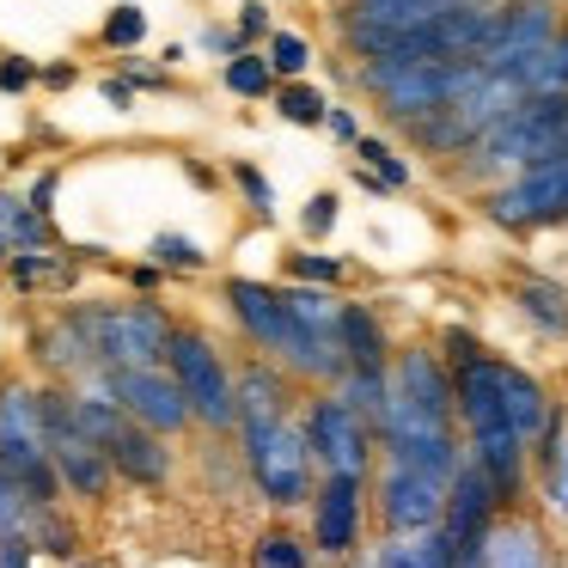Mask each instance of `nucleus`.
Returning a JSON list of instances; mask_svg holds the SVG:
<instances>
[{"label": "nucleus", "mask_w": 568, "mask_h": 568, "mask_svg": "<svg viewBox=\"0 0 568 568\" xmlns=\"http://www.w3.org/2000/svg\"><path fill=\"white\" fill-rule=\"evenodd\" d=\"M221 300H226V312H233L239 336H245L257 355L282 361L300 385H336L348 373V361L336 355V348H324V343H312V336H306V324L287 312L282 287L251 282V275H233V282L221 287Z\"/></svg>", "instance_id": "f257e3e1"}, {"label": "nucleus", "mask_w": 568, "mask_h": 568, "mask_svg": "<svg viewBox=\"0 0 568 568\" xmlns=\"http://www.w3.org/2000/svg\"><path fill=\"white\" fill-rule=\"evenodd\" d=\"M239 465H245L257 501H270L275 514H287V507H312L318 458H312V440H306V428H300V416L239 422Z\"/></svg>", "instance_id": "f03ea898"}, {"label": "nucleus", "mask_w": 568, "mask_h": 568, "mask_svg": "<svg viewBox=\"0 0 568 568\" xmlns=\"http://www.w3.org/2000/svg\"><path fill=\"white\" fill-rule=\"evenodd\" d=\"M165 367L184 385L190 409H196V428L209 434H239V392H233V361L221 355L209 331L196 324H172L165 336Z\"/></svg>", "instance_id": "7ed1b4c3"}, {"label": "nucleus", "mask_w": 568, "mask_h": 568, "mask_svg": "<svg viewBox=\"0 0 568 568\" xmlns=\"http://www.w3.org/2000/svg\"><path fill=\"white\" fill-rule=\"evenodd\" d=\"M0 470L26 489L31 507H55L62 501V470L50 458L43 440V416H38V385H0Z\"/></svg>", "instance_id": "20e7f679"}, {"label": "nucleus", "mask_w": 568, "mask_h": 568, "mask_svg": "<svg viewBox=\"0 0 568 568\" xmlns=\"http://www.w3.org/2000/svg\"><path fill=\"white\" fill-rule=\"evenodd\" d=\"M87 331L92 355L104 367H160L165 361V336H172V318H165L153 300H87V306H68Z\"/></svg>", "instance_id": "39448f33"}, {"label": "nucleus", "mask_w": 568, "mask_h": 568, "mask_svg": "<svg viewBox=\"0 0 568 568\" xmlns=\"http://www.w3.org/2000/svg\"><path fill=\"white\" fill-rule=\"evenodd\" d=\"M385 428H458L453 367L440 343H404L392 355V404L379 416V434Z\"/></svg>", "instance_id": "423d86ee"}, {"label": "nucleus", "mask_w": 568, "mask_h": 568, "mask_svg": "<svg viewBox=\"0 0 568 568\" xmlns=\"http://www.w3.org/2000/svg\"><path fill=\"white\" fill-rule=\"evenodd\" d=\"M300 428L312 440V458H318V477L324 470H355V477H373V422L348 404L336 385H312V397L300 404Z\"/></svg>", "instance_id": "0eeeda50"}, {"label": "nucleus", "mask_w": 568, "mask_h": 568, "mask_svg": "<svg viewBox=\"0 0 568 568\" xmlns=\"http://www.w3.org/2000/svg\"><path fill=\"white\" fill-rule=\"evenodd\" d=\"M483 221L501 226V233L526 239V233H544V226H562L568 221V160H550V165H531L519 178H501L477 196Z\"/></svg>", "instance_id": "6e6552de"}, {"label": "nucleus", "mask_w": 568, "mask_h": 568, "mask_svg": "<svg viewBox=\"0 0 568 568\" xmlns=\"http://www.w3.org/2000/svg\"><path fill=\"white\" fill-rule=\"evenodd\" d=\"M92 385H99V392H111L135 422L172 434V440L196 428V409H190L184 385L172 379V367H165V361H160V367H104V373H92Z\"/></svg>", "instance_id": "1a4fd4ad"}, {"label": "nucleus", "mask_w": 568, "mask_h": 568, "mask_svg": "<svg viewBox=\"0 0 568 568\" xmlns=\"http://www.w3.org/2000/svg\"><path fill=\"white\" fill-rule=\"evenodd\" d=\"M361 526H367V477L355 470H324L312 489V550L331 562H348L361 550Z\"/></svg>", "instance_id": "9d476101"}, {"label": "nucleus", "mask_w": 568, "mask_h": 568, "mask_svg": "<svg viewBox=\"0 0 568 568\" xmlns=\"http://www.w3.org/2000/svg\"><path fill=\"white\" fill-rule=\"evenodd\" d=\"M446 514V483L416 465H392L379 458V526L385 538H422Z\"/></svg>", "instance_id": "9b49d317"}, {"label": "nucleus", "mask_w": 568, "mask_h": 568, "mask_svg": "<svg viewBox=\"0 0 568 568\" xmlns=\"http://www.w3.org/2000/svg\"><path fill=\"white\" fill-rule=\"evenodd\" d=\"M562 0H495V26L483 43V68H514L538 55L544 43L562 31Z\"/></svg>", "instance_id": "f8f14e48"}, {"label": "nucleus", "mask_w": 568, "mask_h": 568, "mask_svg": "<svg viewBox=\"0 0 568 568\" xmlns=\"http://www.w3.org/2000/svg\"><path fill=\"white\" fill-rule=\"evenodd\" d=\"M233 392H239V422H282L300 404V379L270 355H251L233 367Z\"/></svg>", "instance_id": "ddd939ff"}, {"label": "nucleus", "mask_w": 568, "mask_h": 568, "mask_svg": "<svg viewBox=\"0 0 568 568\" xmlns=\"http://www.w3.org/2000/svg\"><path fill=\"white\" fill-rule=\"evenodd\" d=\"M31 361H38L50 379H62V385L92 379V373H99V355H92V343H87V331H80L74 312H55L50 324L31 331Z\"/></svg>", "instance_id": "4468645a"}, {"label": "nucleus", "mask_w": 568, "mask_h": 568, "mask_svg": "<svg viewBox=\"0 0 568 568\" xmlns=\"http://www.w3.org/2000/svg\"><path fill=\"white\" fill-rule=\"evenodd\" d=\"M336 336H343V361L361 373H385L397 355L392 331H385V312L373 300H343V318H336Z\"/></svg>", "instance_id": "2eb2a0df"}, {"label": "nucleus", "mask_w": 568, "mask_h": 568, "mask_svg": "<svg viewBox=\"0 0 568 568\" xmlns=\"http://www.w3.org/2000/svg\"><path fill=\"white\" fill-rule=\"evenodd\" d=\"M507 300L519 306V318L531 324L538 336H550V343H568V287L550 282V275H507Z\"/></svg>", "instance_id": "dca6fc26"}, {"label": "nucleus", "mask_w": 568, "mask_h": 568, "mask_svg": "<svg viewBox=\"0 0 568 568\" xmlns=\"http://www.w3.org/2000/svg\"><path fill=\"white\" fill-rule=\"evenodd\" d=\"M489 568H550V544H544L538 526H526V519H514V526H495L489 538Z\"/></svg>", "instance_id": "f3484780"}, {"label": "nucleus", "mask_w": 568, "mask_h": 568, "mask_svg": "<svg viewBox=\"0 0 568 568\" xmlns=\"http://www.w3.org/2000/svg\"><path fill=\"white\" fill-rule=\"evenodd\" d=\"M221 87L233 92V99H275V87H282V74L270 68V55L257 50H239L221 62Z\"/></svg>", "instance_id": "a211bd4d"}, {"label": "nucleus", "mask_w": 568, "mask_h": 568, "mask_svg": "<svg viewBox=\"0 0 568 568\" xmlns=\"http://www.w3.org/2000/svg\"><path fill=\"white\" fill-rule=\"evenodd\" d=\"M312 556L318 550L287 526H263L257 538H251V568H312Z\"/></svg>", "instance_id": "6ab92c4d"}, {"label": "nucleus", "mask_w": 568, "mask_h": 568, "mask_svg": "<svg viewBox=\"0 0 568 568\" xmlns=\"http://www.w3.org/2000/svg\"><path fill=\"white\" fill-rule=\"evenodd\" d=\"M7 275H13V287H68L74 282V263L50 257V245H43V251H13Z\"/></svg>", "instance_id": "aec40b11"}, {"label": "nucleus", "mask_w": 568, "mask_h": 568, "mask_svg": "<svg viewBox=\"0 0 568 568\" xmlns=\"http://www.w3.org/2000/svg\"><path fill=\"white\" fill-rule=\"evenodd\" d=\"M275 111H282V123H294V129H324L331 99H324L318 87H306V80H282V87H275Z\"/></svg>", "instance_id": "412c9836"}, {"label": "nucleus", "mask_w": 568, "mask_h": 568, "mask_svg": "<svg viewBox=\"0 0 568 568\" xmlns=\"http://www.w3.org/2000/svg\"><path fill=\"white\" fill-rule=\"evenodd\" d=\"M26 531H31V544H38L43 556H62V562H74V556H80V531L68 526L55 507H31V526Z\"/></svg>", "instance_id": "4be33fe9"}, {"label": "nucleus", "mask_w": 568, "mask_h": 568, "mask_svg": "<svg viewBox=\"0 0 568 568\" xmlns=\"http://www.w3.org/2000/svg\"><path fill=\"white\" fill-rule=\"evenodd\" d=\"M355 160L367 165V172H379L392 190H409V178H416V172H409V160H404V153H397L385 135H361V141H355Z\"/></svg>", "instance_id": "5701e85b"}, {"label": "nucleus", "mask_w": 568, "mask_h": 568, "mask_svg": "<svg viewBox=\"0 0 568 568\" xmlns=\"http://www.w3.org/2000/svg\"><path fill=\"white\" fill-rule=\"evenodd\" d=\"M270 68L282 80H306V68H312V43L300 38V31H270Z\"/></svg>", "instance_id": "b1692460"}, {"label": "nucleus", "mask_w": 568, "mask_h": 568, "mask_svg": "<svg viewBox=\"0 0 568 568\" xmlns=\"http://www.w3.org/2000/svg\"><path fill=\"white\" fill-rule=\"evenodd\" d=\"M287 275H294V282H312V287H343L348 263L331 257V251H294V257H287Z\"/></svg>", "instance_id": "393cba45"}, {"label": "nucleus", "mask_w": 568, "mask_h": 568, "mask_svg": "<svg viewBox=\"0 0 568 568\" xmlns=\"http://www.w3.org/2000/svg\"><path fill=\"white\" fill-rule=\"evenodd\" d=\"M148 257H153V270H184V275H196L202 263H209V257H202V245H196V239H184V233H160L148 245Z\"/></svg>", "instance_id": "a878e982"}, {"label": "nucleus", "mask_w": 568, "mask_h": 568, "mask_svg": "<svg viewBox=\"0 0 568 568\" xmlns=\"http://www.w3.org/2000/svg\"><path fill=\"white\" fill-rule=\"evenodd\" d=\"M538 495H544V507H550L556 519H568V434L550 453V465H538Z\"/></svg>", "instance_id": "bb28decb"}, {"label": "nucleus", "mask_w": 568, "mask_h": 568, "mask_svg": "<svg viewBox=\"0 0 568 568\" xmlns=\"http://www.w3.org/2000/svg\"><path fill=\"white\" fill-rule=\"evenodd\" d=\"M531 87H538V92H568V19H562V31H556V38L544 43Z\"/></svg>", "instance_id": "cd10ccee"}, {"label": "nucleus", "mask_w": 568, "mask_h": 568, "mask_svg": "<svg viewBox=\"0 0 568 568\" xmlns=\"http://www.w3.org/2000/svg\"><path fill=\"white\" fill-rule=\"evenodd\" d=\"M226 178H233V184L245 190L251 214H257V221H270V214H275V184H270V178H263L251 160H233V165H226Z\"/></svg>", "instance_id": "c85d7f7f"}, {"label": "nucleus", "mask_w": 568, "mask_h": 568, "mask_svg": "<svg viewBox=\"0 0 568 568\" xmlns=\"http://www.w3.org/2000/svg\"><path fill=\"white\" fill-rule=\"evenodd\" d=\"M99 38L111 43V50H135V43L148 38V13H141V7H116V13L104 19Z\"/></svg>", "instance_id": "c756f323"}, {"label": "nucleus", "mask_w": 568, "mask_h": 568, "mask_svg": "<svg viewBox=\"0 0 568 568\" xmlns=\"http://www.w3.org/2000/svg\"><path fill=\"white\" fill-rule=\"evenodd\" d=\"M336 209H343V202H336L331 190H318V196L306 202V214H300V226H306V239H331V226H336Z\"/></svg>", "instance_id": "7c9ffc66"}, {"label": "nucleus", "mask_w": 568, "mask_h": 568, "mask_svg": "<svg viewBox=\"0 0 568 568\" xmlns=\"http://www.w3.org/2000/svg\"><path fill=\"white\" fill-rule=\"evenodd\" d=\"M440 355H446V367H458V361L483 355V336L465 331V324H446V331H440Z\"/></svg>", "instance_id": "2f4dec72"}, {"label": "nucleus", "mask_w": 568, "mask_h": 568, "mask_svg": "<svg viewBox=\"0 0 568 568\" xmlns=\"http://www.w3.org/2000/svg\"><path fill=\"white\" fill-rule=\"evenodd\" d=\"M0 568H38V544H31V531H0Z\"/></svg>", "instance_id": "473e14b6"}, {"label": "nucleus", "mask_w": 568, "mask_h": 568, "mask_svg": "<svg viewBox=\"0 0 568 568\" xmlns=\"http://www.w3.org/2000/svg\"><path fill=\"white\" fill-rule=\"evenodd\" d=\"M373 568H422L416 538H385V544H379V556H373Z\"/></svg>", "instance_id": "72a5a7b5"}, {"label": "nucleus", "mask_w": 568, "mask_h": 568, "mask_svg": "<svg viewBox=\"0 0 568 568\" xmlns=\"http://www.w3.org/2000/svg\"><path fill=\"white\" fill-rule=\"evenodd\" d=\"M43 80V68H31L26 55H7L0 62V92H26V87H38Z\"/></svg>", "instance_id": "f704fd0d"}, {"label": "nucleus", "mask_w": 568, "mask_h": 568, "mask_svg": "<svg viewBox=\"0 0 568 568\" xmlns=\"http://www.w3.org/2000/svg\"><path fill=\"white\" fill-rule=\"evenodd\" d=\"M324 129H331V141H336V148H355V141L367 135V129L355 123V111H348V104H331V116H324Z\"/></svg>", "instance_id": "c9c22d12"}, {"label": "nucleus", "mask_w": 568, "mask_h": 568, "mask_svg": "<svg viewBox=\"0 0 568 568\" xmlns=\"http://www.w3.org/2000/svg\"><path fill=\"white\" fill-rule=\"evenodd\" d=\"M270 31H275L270 26V7H263V0H245V7H239V38L251 43V38H270Z\"/></svg>", "instance_id": "e433bc0d"}, {"label": "nucleus", "mask_w": 568, "mask_h": 568, "mask_svg": "<svg viewBox=\"0 0 568 568\" xmlns=\"http://www.w3.org/2000/svg\"><path fill=\"white\" fill-rule=\"evenodd\" d=\"M202 50H214V55H239V50H245V38H239V26H233V31H226V26H209V31H202Z\"/></svg>", "instance_id": "4c0bfd02"}, {"label": "nucleus", "mask_w": 568, "mask_h": 568, "mask_svg": "<svg viewBox=\"0 0 568 568\" xmlns=\"http://www.w3.org/2000/svg\"><path fill=\"white\" fill-rule=\"evenodd\" d=\"M104 99H111L116 111H129V104H135V87H129V80H104Z\"/></svg>", "instance_id": "58836bf2"}, {"label": "nucleus", "mask_w": 568, "mask_h": 568, "mask_svg": "<svg viewBox=\"0 0 568 568\" xmlns=\"http://www.w3.org/2000/svg\"><path fill=\"white\" fill-rule=\"evenodd\" d=\"M50 196H55V172H43V178H38V190H31V209L50 214Z\"/></svg>", "instance_id": "ea45409f"}, {"label": "nucleus", "mask_w": 568, "mask_h": 568, "mask_svg": "<svg viewBox=\"0 0 568 568\" xmlns=\"http://www.w3.org/2000/svg\"><path fill=\"white\" fill-rule=\"evenodd\" d=\"M43 87H74V68H43Z\"/></svg>", "instance_id": "a19ab883"}, {"label": "nucleus", "mask_w": 568, "mask_h": 568, "mask_svg": "<svg viewBox=\"0 0 568 568\" xmlns=\"http://www.w3.org/2000/svg\"><path fill=\"white\" fill-rule=\"evenodd\" d=\"M68 568H111V562H68Z\"/></svg>", "instance_id": "79ce46f5"}, {"label": "nucleus", "mask_w": 568, "mask_h": 568, "mask_svg": "<svg viewBox=\"0 0 568 568\" xmlns=\"http://www.w3.org/2000/svg\"><path fill=\"white\" fill-rule=\"evenodd\" d=\"M348 568H373V562H348Z\"/></svg>", "instance_id": "37998d69"}]
</instances>
